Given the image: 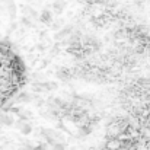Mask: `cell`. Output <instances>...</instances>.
Here are the masks:
<instances>
[{
    "label": "cell",
    "instance_id": "obj_1",
    "mask_svg": "<svg viewBox=\"0 0 150 150\" xmlns=\"http://www.w3.org/2000/svg\"><path fill=\"white\" fill-rule=\"evenodd\" d=\"M23 80L21 60L9 47L0 44V106L19 91Z\"/></svg>",
    "mask_w": 150,
    "mask_h": 150
}]
</instances>
